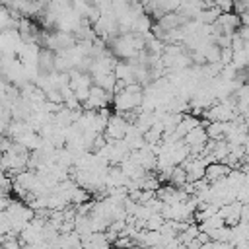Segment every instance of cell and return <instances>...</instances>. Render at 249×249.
I'll return each mask as SVG.
<instances>
[{"mask_svg": "<svg viewBox=\"0 0 249 249\" xmlns=\"http://www.w3.org/2000/svg\"><path fill=\"white\" fill-rule=\"evenodd\" d=\"M109 101H111V93H107L105 89H101L97 86H91L89 95H88L84 107L88 111H101V109H105L109 105Z\"/></svg>", "mask_w": 249, "mask_h": 249, "instance_id": "cell-2", "label": "cell"}, {"mask_svg": "<svg viewBox=\"0 0 249 249\" xmlns=\"http://www.w3.org/2000/svg\"><path fill=\"white\" fill-rule=\"evenodd\" d=\"M128 121H124L121 115H109V121H107V126L103 130V136L107 142H119L124 138L126 134V128H128Z\"/></svg>", "mask_w": 249, "mask_h": 249, "instance_id": "cell-1", "label": "cell"}, {"mask_svg": "<svg viewBox=\"0 0 249 249\" xmlns=\"http://www.w3.org/2000/svg\"><path fill=\"white\" fill-rule=\"evenodd\" d=\"M243 152L245 156H249V132L245 134V140H243Z\"/></svg>", "mask_w": 249, "mask_h": 249, "instance_id": "cell-4", "label": "cell"}, {"mask_svg": "<svg viewBox=\"0 0 249 249\" xmlns=\"http://www.w3.org/2000/svg\"><path fill=\"white\" fill-rule=\"evenodd\" d=\"M230 171H231V169H230L226 163H218V161L208 163L206 169H204V181H206L208 185H212V183H216V181L226 179Z\"/></svg>", "mask_w": 249, "mask_h": 249, "instance_id": "cell-3", "label": "cell"}]
</instances>
